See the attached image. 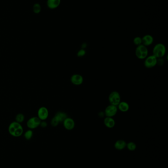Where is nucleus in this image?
I'll return each mask as SVG.
<instances>
[{
    "instance_id": "b1692460",
    "label": "nucleus",
    "mask_w": 168,
    "mask_h": 168,
    "mask_svg": "<svg viewBox=\"0 0 168 168\" xmlns=\"http://www.w3.org/2000/svg\"><path fill=\"white\" fill-rule=\"evenodd\" d=\"M40 126H41L42 128H45L47 126V122L45 120H41Z\"/></svg>"
},
{
    "instance_id": "6ab92c4d",
    "label": "nucleus",
    "mask_w": 168,
    "mask_h": 168,
    "mask_svg": "<svg viewBox=\"0 0 168 168\" xmlns=\"http://www.w3.org/2000/svg\"><path fill=\"white\" fill-rule=\"evenodd\" d=\"M24 138L27 140H29L32 138L33 136V132L32 130L29 129V130H27L24 133Z\"/></svg>"
},
{
    "instance_id": "f03ea898",
    "label": "nucleus",
    "mask_w": 168,
    "mask_h": 168,
    "mask_svg": "<svg viewBox=\"0 0 168 168\" xmlns=\"http://www.w3.org/2000/svg\"><path fill=\"white\" fill-rule=\"evenodd\" d=\"M152 53L153 55L157 58H162L166 53L165 46L162 43H157L153 47Z\"/></svg>"
},
{
    "instance_id": "9d476101",
    "label": "nucleus",
    "mask_w": 168,
    "mask_h": 168,
    "mask_svg": "<svg viewBox=\"0 0 168 168\" xmlns=\"http://www.w3.org/2000/svg\"><path fill=\"white\" fill-rule=\"evenodd\" d=\"M63 126L67 130H72L75 127V122L73 118L67 117L63 122Z\"/></svg>"
},
{
    "instance_id": "2eb2a0df",
    "label": "nucleus",
    "mask_w": 168,
    "mask_h": 168,
    "mask_svg": "<svg viewBox=\"0 0 168 168\" xmlns=\"http://www.w3.org/2000/svg\"><path fill=\"white\" fill-rule=\"evenodd\" d=\"M117 109H119L122 112H126L130 108L128 103L125 101H121L117 106Z\"/></svg>"
},
{
    "instance_id": "f257e3e1",
    "label": "nucleus",
    "mask_w": 168,
    "mask_h": 168,
    "mask_svg": "<svg viewBox=\"0 0 168 168\" xmlns=\"http://www.w3.org/2000/svg\"><path fill=\"white\" fill-rule=\"evenodd\" d=\"M9 132L12 136L15 137H18L23 133V128L21 123L13 121L10 123L9 126Z\"/></svg>"
},
{
    "instance_id": "20e7f679",
    "label": "nucleus",
    "mask_w": 168,
    "mask_h": 168,
    "mask_svg": "<svg viewBox=\"0 0 168 168\" xmlns=\"http://www.w3.org/2000/svg\"><path fill=\"white\" fill-rule=\"evenodd\" d=\"M108 101L110 104L117 106L121 102V97L119 93L116 91H113L111 92L108 96Z\"/></svg>"
},
{
    "instance_id": "1a4fd4ad",
    "label": "nucleus",
    "mask_w": 168,
    "mask_h": 168,
    "mask_svg": "<svg viewBox=\"0 0 168 168\" xmlns=\"http://www.w3.org/2000/svg\"><path fill=\"white\" fill-rule=\"evenodd\" d=\"M71 82L73 85L76 86H79L83 83L84 78L82 75L79 74H75L71 76Z\"/></svg>"
},
{
    "instance_id": "412c9836",
    "label": "nucleus",
    "mask_w": 168,
    "mask_h": 168,
    "mask_svg": "<svg viewBox=\"0 0 168 168\" xmlns=\"http://www.w3.org/2000/svg\"><path fill=\"white\" fill-rule=\"evenodd\" d=\"M133 43L135 45H140L142 44V38L140 37H136L133 40Z\"/></svg>"
},
{
    "instance_id": "7ed1b4c3",
    "label": "nucleus",
    "mask_w": 168,
    "mask_h": 168,
    "mask_svg": "<svg viewBox=\"0 0 168 168\" xmlns=\"http://www.w3.org/2000/svg\"><path fill=\"white\" fill-rule=\"evenodd\" d=\"M148 48L143 44L137 46L135 50V55L137 58L140 60H143L148 57Z\"/></svg>"
},
{
    "instance_id": "f8f14e48",
    "label": "nucleus",
    "mask_w": 168,
    "mask_h": 168,
    "mask_svg": "<svg viewBox=\"0 0 168 168\" xmlns=\"http://www.w3.org/2000/svg\"><path fill=\"white\" fill-rule=\"evenodd\" d=\"M105 125L108 128H113L115 126L116 121L112 117H105L104 120Z\"/></svg>"
},
{
    "instance_id": "5701e85b",
    "label": "nucleus",
    "mask_w": 168,
    "mask_h": 168,
    "mask_svg": "<svg viewBox=\"0 0 168 168\" xmlns=\"http://www.w3.org/2000/svg\"><path fill=\"white\" fill-rule=\"evenodd\" d=\"M85 54H86V51L84 49H82L78 51L77 56L79 57H84Z\"/></svg>"
},
{
    "instance_id": "ddd939ff",
    "label": "nucleus",
    "mask_w": 168,
    "mask_h": 168,
    "mask_svg": "<svg viewBox=\"0 0 168 168\" xmlns=\"http://www.w3.org/2000/svg\"><path fill=\"white\" fill-rule=\"evenodd\" d=\"M126 144L127 143L124 140H119L115 142L114 145V148L118 151H122L126 148Z\"/></svg>"
},
{
    "instance_id": "f3484780",
    "label": "nucleus",
    "mask_w": 168,
    "mask_h": 168,
    "mask_svg": "<svg viewBox=\"0 0 168 168\" xmlns=\"http://www.w3.org/2000/svg\"><path fill=\"white\" fill-rule=\"evenodd\" d=\"M129 151H133L136 150L137 149V145L134 142H130L126 144V147Z\"/></svg>"
},
{
    "instance_id": "6e6552de",
    "label": "nucleus",
    "mask_w": 168,
    "mask_h": 168,
    "mask_svg": "<svg viewBox=\"0 0 168 168\" xmlns=\"http://www.w3.org/2000/svg\"><path fill=\"white\" fill-rule=\"evenodd\" d=\"M38 117L40 118L41 120H45L47 118H48L49 115V111L47 107H41L39 109L38 111Z\"/></svg>"
},
{
    "instance_id": "4468645a",
    "label": "nucleus",
    "mask_w": 168,
    "mask_h": 168,
    "mask_svg": "<svg viewBox=\"0 0 168 168\" xmlns=\"http://www.w3.org/2000/svg\"><path fill=\"white\" fill-rule=\"evenodd\" d=\"M61 3V0H47V6L50 9H55L58 7Z\"/></svg>"
},
{
    "instance_id": "a211bd4d",
    "label": "nucleus",
    "mask_w": 168,
    "mask_h": 168,
    "mask_svg": "<svg viewBox=\"0 0 168 168\" xmlns=\"http://www.w3.org/2000/svg\"><path fill=\"white\" fill-rule=\"evenodd\" d=\"M24 120H25V116L22 113L18 114L15 117V121L19 123H21L22 122H23Z\"/></svg>"
},
{
    "instance_id": "4be33fe9",
    "label": "nucleus",
    "mask_w": 168,
    "mask_h": 168,
    "mask_svg": "<svg viewBox=\"0 0 168 168\" xmlns=\"http://www.w3.org/2000/svg\"><path fill=\"white\" fill-rule=\"evenodd\" d=\"M59 121L58 120L57 118H56L55 117H54L52 118L51 121H50V124L51 125L53 126V127H56L59 124Z\"/></svg>"
},
{
    "instance_id": "423d86ee",
    "label": "nucleus",
    "mask_w": 168,
    "mask_h": 168,
    "mask_svg": "<svg viewBox=\"0 0 168 168\" xmlns=\"http://www.w3.org/2000/svg\"><path fill=\"white\" fill-rule=\"evenodd\" d=\"M157 63V58L152 55L148 56L145 58L144 65L145 67L148 68H151L156 66Z\"/></svg>"
},
{
    "instance_id": "aec40b11",
    "label": "nucleus",
    "mask_w": 168,
    "mask_h": 168,
    "mask_svg": "<svg viewBox=\"0 0 168 168\" xmlns=\"http://www.w3.org/2000/svg\"><path fill=\"white\" fill-rule=\"evenodd\" d=\"M33 9L34 13L38 14V13H40V12H41V6L39 4H38V3L35 4L33 6Z\"/></svg>"
},
{
    "instance_id": "39448f33",
    "label": "nucleus",
    "mask_w": 168,
    "mask_h": 168,
    "mask_svg": "<svg viewBox=\"0 0 168 168\" xmlns=\"http://www.w3.org/2000/svg\"><path fill=\"white\" fill-rule=\"evenodd\" d=\"M41 120L38 117H32L28 120L27 122V126L30 129H34L38 127L40 125Z\"/></svg>"
},
{
    "instance_id": "9b49d317",
    "label": "nucleus",
    "mask_w": 168,
    "mask_h": 168,
    "mask_svg": "<svg viewBox=\"0 0 168 168\" xmlns=\"http://www.w3.org/2000/svg\"><path fill=\"white\" fill-rule=\"evenodd\" d=\"M142 44L145 46H148L153 43L154 41L153 37L150 35H146L142 37Z\"/></svg>"
},
{
    "instance_id": "0eeeda50",
    "label": "nucleus",
    "mask_w": 168,
    "mask_h": 168,
    "mask_svg": "<svg viewBox=\"0 0 168 168\" xmlns=\"http://www.w3.org/2000/svg\"><path fill=\"white\" fill-rule=\"evenodd\" d=\"M118 109L116 106L110 104L108 106L105 110V115L107 117H114L117 114Z\"/></svg>"
},
{
    "instance_id": "dca6fc26",
    "label": "nucleus",
    "mask_w": 168,
    "mask_h": 168,
    "mask_svg": "<svg viewBox=\"0 0 168 168\" xmlns=\"http://www.w3.org/2000/svg\"><path fill=\"white\" fill-rule=\"evenodd\" d=\"M54 117L57 118L59 123L63 122L65 119L67 118V115L63 112H58L56 114Z\"/></svg>"
}]
</instances>
